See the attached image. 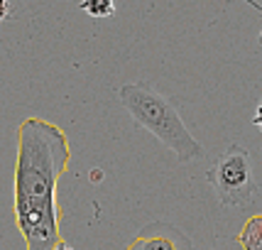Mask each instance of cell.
<instances>
[{"label": "cell", "mask_w": 262, "mask_h": 250, "mask_svg": "<svg viewBox=\"0 0 262 250\" xmlns=\"http://www.w3.org/2000/svg\"><path fill=\"white\" fill-rule=\"evenodd\" d=\"M71 148L59 125L27 118L17 128L15 223L27 250H54L61 243L57 184L67 172Z\"/></svg>", "instance_id": "obj_1"}, {"label": "cell", "mask_w": 262, "mask_h": 250, "mask_svg": "<svg viewBox=\"0 0 262 250\" xmlns=\"http://www.w3.org/2000/svg\"><path fill=\"white\" fill-rule=\"evenodd\" d=\"M118 96L125 111L133 115V120L147 133H152L162 145H167L182 162H194L204 157V148L184 125V118L179 115L177 106L164 93L147 84H125L120 86Z\"/></svg>", "instance_id": "obj_2"}, {"label": "cell", "mask_w": 262, "mask_h": 250, "mask_svg": "<svg viewBox=\"0 0 262 250\" xmlns=\"http://www.w3.org/2000/svg\"><path fill=\"white\" fill-rule=\"evenodd\" d=\"M208 182L223 206H250L257 196L250 150L243 145H230L211 167Z\"/></svg>", "instance_id": "obj_3"}, {"label": "cell", "mask_w": 262, "mask_h": 250, "mask_svg": "<svg viewBox=\"0 0 262 250\" xmlns=\"http://www.w3.org/2000/svg\"><path fill=\"white\" fill-rule=\"evenodd\" d=\"M127 250H194V245L171 223H149L130 240Z\"/></svg>", "instance_id": "obj_4"}, {"label": "cell", "mask_w": 262, "mask_h": 250, "mask_svg": "<svg viewBox=\"0 0 262 250\" xmlns=\"http://www.w3.org/2000/svg\"><path fill=\"white\" fill-rule=\"evenodd\" d=\"M238 243L243 250H262V214H255L245 221Z\"/></svg>", "instance_id": "obj_5"}, {"label": "cell", "mask_w": 262, "mask_h": 250, "mask_svg": "<svg viewBox=\"0 0 262 250\" xmlns=\"http://www.w3.org/2000/svg\"><path fill=\"white\" fill-rule=\"evenodd\" d=\"M79 8L96 20H103V17H111L115 12V0H81Z\"/></svg>", "instance_id": "obj_6"}, {"label": "cell", "mask_w": 262, "mask_h": 250, "mask_svg": "<svg viewBox=\"0 0 262 250\" xmlns=\"http://www.w3.org/2000/svg\"><path fill=\"white\" fill-rule=\"evenodd\" d=\"M10 17V0H0V25Z\"/></svg>", "instance_id": "obj_7"}, {"label": "cell", "mask_w": 262, "mask_h": 250, "mask_svg": "<svg viewBox=\"0 0 262 250\" xmlns=\"http://www.w3.org/2000/svg\"><path fill=\"white\" fill-rule=\"evenodd\" d=\"M252 123L257 125V130L262 133V98H260V103H257V111H255V118H252Z\"/></svg>", "instance_id": "obj_8"}, {"label": "cell", "mask_w": 262, "mask_h": 250, "mask_svg": "<svg viewBox=\"0 0 262 250\" xmlns=\"http://www.w3.org/2000/svg\"><path fill=\"white\" fill-rule=\"evenodd\" d=\"M54 250H74V248H71V245H67V243L61 240V243H59V245H57V248H54Z\"/></svg>", "instance_id": "obj_9"}, {"label": "cell", "mask_w": 262, "mask_h": 250, "mask_svg": "<svg viewBox=\"0 0 262 250\" xmlns=\"http://www.w3.org/2000/svg\"><path fill=\"white\" fill-rule=\"evenodd\" d=\"M257 42H260V45H262V32H260V37H257Z\"/></svg>", "instance_id": "obj_10"}]
</instances>
